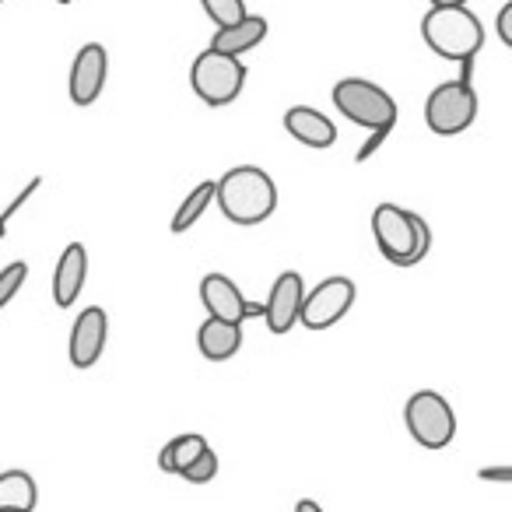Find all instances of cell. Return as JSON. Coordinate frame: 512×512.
<instances>
[{
  "instance_id": "1",
  "label": "cell",
  "mask_w": 512,
  "mask_h": 512,
  "mask_svg": "<svg viewBox=\"0 0 512 512\" xmlns=\"http://www.w3.org/2000/svg\"><path fill=\"white\" fill-rule=\"evenodd\" d=\"M214 204L221 207L232 225L253 228L264 225L274 211H278V183L271 179V172L260 165H235L221 179H214Z\"/></svg>"
},
{
  "instance_id": "2",
  "label": "cell",
  "mask_w": 512,
  "mask_h": 512,
  "mask_svg": "<svg viewBox=\"0 0 512 512\" xmlns=\"http://www.w3.org/2000/svg\"><path fill=\"white\" fill-rule=\"evenodd\" d=\"M372 235H376L379 253L393 267L421 264L428 256V249H432V228H428V221L400 204H379L372 211Z\"/></svg>"
},
{
  "instance_id": "3",
  "label": "cell",
  "mask_w": 512,
  "mask_h": 512,
  "mask_svg": "<svg viewBox=\"0 0 512 512\" xmlns=\"http://www.w3.org/2000/svg\"><path fill=\"white\" fill-rule=\"evenodd\" d=\"M421 39L435 57L463 64L481 53L484 25L470 8H428V15L421 18Z\"/></svg>"
},
{
  "instance_id": "4",
  "label": "cell",
  "mask_w": 512,
  "mask_h": 512,
  "mask_svg": "<svg viewBox=\"0 0 512 512\" xmlns=\"http://www.w3.org/2000/svg\"><path fill=\"white\" fill-rule=\"evenodd\" d=\"M330 99H334L337 113L355 123V127H365V130L397 127V99H393L386 88H379L376 81L344 78L334 85Z\"/></svg>"
},
{
  "instance_id": "5",
  "label": "cell",
  "mask_w": 512,
  "mask_h": 512,
  "mask_svg": "<svg viewBox=\"0 0 512 512\" xmlns=\"http://www.w3.org/2000/svg\"><path fill=\"white\" fill-rule=\"evenodd\" d=\"M246 64L239 57H225V53L211 50L207 46L204 53H197L190 64V88L204 106H228L242 95L246 88Z\"/></svg>"
},
{
  "instance_id": "6",
  "label": "cell",
  "mask_w": 512,
  "mask_h": 512,
  "mask_svg": "<svg viewBox=\"0 0 512 512\" xmlns=\"http://www.w3.org/2000/svg\"><path fill=\"white\" fill-rule=\"evenodd\" d=\"M404 425L411 439L425 449H446L456 439V414L442 393L418 390L404 404Z\"/></svg>"
},
{
  "instance_id": "7",
  "label": "cell",
  "mask_w": 512,
  "mask_h": 512,
  "mask_svg": "<svg viewBox=\"0 0 512 512\" xmlns=\"http://www.w3.org/2000/svg\"><path fill=\"white\" fill-rule=\"evenodd\" d=\"M477 106H481V102H477L474 85H463L460 78L442 81L425 99V123L432 134L456 137L477 120Z\"/></svg>"
},
{
  "instance_id": "8",
  "label": "cell",
  "mask_w": 512,
  "mask_h": 512,
  "mask_svg": "<svg viewBox=\"0 0 512 512\" xmlns=\"http://www.w3.org/2000/svg\"><path fill=\"white\" fill-rule=\"evenodd\" d=\"M355 281L344 278V274H334V278H323L313 292H306V302H302V316L299 323L306 330H330L334 323H341L344 316L355 306Z\"/></svg>"
},
{
  "instance_id": "9",
  "label": "cell",
  "mask_w": 512,
  "mask_h": 512,
  "mask_svg": "<svg viewBox=\"0 0 512 512\" xmlns=\"http://www.w3.org/2000/svg\"><path fill=\"white\" fill-rule=\"evenodd\" d=\"M200 302H204L207 316L214 320H225V323H246L253 316H264V302H249L246 295L239 292L228 274H204L200 281Z\"/></svg>"
},
{
  "instance_id": "10",
  "label": "cell",
  "mask_w": 512,
  "mask_h": 512,
  "mask_svg": "<svg viewBox=\"0 0 512 512\" xmlns=\"http://www.w3.org/2000/svg\"><path fill=\"white\" fill-rule=\"evenodd\" d=\"M109 78V53L102 43H85L78 53H74L71 64V78H67V95H71L74 106L88 109L99 102L102 88H106Z\"/></svg>"
},
{
  "instance_id": "11",
  "label": "cell",
  "mask_w": 512,
  "mask_h": 512,
  "mask_svg": "<svg viewBox=\"0 0 512 512\" xmlns=\"http://www.w3.org/2000/svg\"><path fill=\"white\" fill-rule=\"evenodd\" d=\"M302 302H306V278L299 271L278 274V281L271 285V295L264 302V320L271 327V334H288L299 323Z\"/></svg>"
},
{
  "instance_id": "12",
  "label": "cell",
  "mask_w": 512,
  "mask_h": 512,
  "mask_svg": "<svg viewBox=\"0 0 512 512\" xmlns=\"http://www.w3.org/2000/svg\"><path fill=\"white\" fill-rule=\"evenodd\" d=\"M109 341V316L102 306L81 309V316L71 327V344H67V355H71L74 369H92L102 358Z\"/></svg>"
},
{
  "instance_id": "13",
  "label": "cell",
  "mask_w": 512,
  "mask_h": 512,
  "mask_svg": "<svg viewBox=\"0 0 512 512\" xmlns=\"http://www.w3.org/2000/svg\"><path fill=\"white\" fill-rule=\"evenodd\" d=\"M88 281V249L85 242H67V249L60 253L57 271H53V302L60 309H71L81 299Z\"/></svg>"
},
{
  "instance_id": "14",
  "label": "cell",
  "mask_w": 512,
  "mask_h": 512,
  "mask_svg": "<svg viewBox=\"0 0 512 512\" xmlns=\"http://www.w3.org/2000/svg\"><path fill=\"white\" fill-rule=\"evenodd\" d=\"M285 130L295 137L299 144H306V148H334L337 141V127L330 116H323L320 109L313 106H292L285 113Z\"/></svg>"
},
{
  "instance_id": "15",
  "label": "cell",
  "mask_w": 512,
  "mask_h": 512,
  "mask_svg": "<svg viewBox=\"0 0 512 512\" xmlns=\"http://www.w3.org/2000/svg\"><path fill=\"white\" fill-rule=\"evenodd\" d=\"M197 348L207 362H228V358H235L242 348V323H225V320L207 316L197 330Z\"/></svg>"
},
{
  "instance_id": "16",
  "label": "cell",
  "mask_w": 512,
  "mask_h": 512,
  "mask_svg": "<svg viewBox=\"0 0 512 512\" xmlns=\"http://www.w3.org/2000/svg\"><path fill=\"white\" fill-rule=\"evenodd\" d=\"M267 39V18L264 15H246L239 25H228V29H218L211 39V50L225 53V57H239Z\"/></svg>"
},
{
  "instance_id": "17",
  "label": "cell",
  "mask_w": 512,
  "mask_h": 512,
  "mask_svg": "<svg viewBox=\"0 0 512 512\" xmlns=\"http://www.w3.org/2000/svg\"><path fill=\"white\" fill-rule=\"evenodd\" d=\"M207 439L197 432H186V435H176V439H169L162 446V453H158V467L165 470V474H186V467H193V463L200 460V456L207 453Z\"/></svg>"
},
{
  "instance_id": "18",
  "label": "cell",
  "mask_w": 512,
  "mask_h": 512,
  "mask_svg": "<svg viewBox=\"0 0 512 512\" xmlns=\"http://www.w3.org/2000/svg\"><path fill=\"white\" fill-rule=\"evenodd\" d=\"M39 488L29 470H4L0 474V509H25L36 512Z\"/></svg>"
},
{
  "instance_id": "19",
  "label": "cell",
  "mask_w": 512,
  "mask_h": 512,
  "mask_svg": "<svg viewBox=\"0 0 512 512\" xmlns=\"http://www.w3.org/2000/svg\"><path fill=\"white\" fill-rule=\"evenodd\" d=\"M214 190H218V183H214V179H204V183H197L190 193H186L183 204L176 207V214H172V221H169L172 235L190 232V228L204 218V211L214 204Z\"/></svg>"
},
{
  "instance_id": "20",
  "label": "cell",
  "mask_w": 512,
  "mask_h": 512,
  "mask_svg": "<svg viewBox=\"0 0 512 512\" xmlns=\"http://www.w3.org/2000/svg\"><path fill=\"white\" fill-rule=\"evenodd\" d=\"M200 8L204 15L211 18L218 29H228V25H239L242 18L249 15L246 11V0H200Z\"/></svg>"
},
{
  "instance_id": "21",
  "label": "cell",
  "mask_w": 512,
  "mask_h": 512,
  "mask_svg": "<svg viewBox=\"0 0 512 512\" xmlns=\"http://www.w3.org/2000/svg\"><path fill=\"white\" fill-rule=\"evenodd\" d=\"M25 278H29V264H25V260H15V264H8L0 271V309L22 292Z\"/></svg>"
},
{
  "instance_id": "22",
  "label": "cell",
  "mask_w": 512,
  "mask_h": 512,
  "mask_svg": "<svg viewBox=\"0 0 512 512\" xmlns=\"http://www.w3.org/2000/svg\"><path fill=\"white\" fill-rule=\"evenodd\" d=\"M214 474H218V453L214 449H207L204 456H200L193 467H186V474H183V481H190V484H207V481H214Z\"/></svg>"
},
{
  "instance_id": "23",
  "label": "cell",
  "mask_w": 512,
  "mask_h": 512,
  "mask_svg": "<svg viewBox=\"0 0 512 512\" xmlns=\"http://www.w3.org/2000/svg\"><path fill=\"white\" fill-rule=\"evenodd\" d=\"M393 134V127H383V130H369V137H365V144L355 151V162H369L372 155H376L379 148L386 144V137Z\"/></svg>"
},
{
  "instance_id": "24",
  "label": "cell",
  "mask_w": 512,
  "mask_h": 512,
  "mask_svg": "<svg viewBox=\"0 0 512 512\" xmlns=\"http://www.w3.org/2000/svg\"><path fill=\"white\" fill-rule=\"evenodd\" d=\"M477 477L488 484H512V463H498V467H481Z\"/></svg>"
},
{
  "instance_id": "25",
  "label": "cell",
  "mask_w": 512,
  "mask_h": 512,
  "mask_svg": "<svg viewBox=\"0 0 512 512\" xmlns=\"http://www.w3.org/2000/svg\"><path fill=\"white\" fill-rule=\"evenodd\" d=\"M495 32H498V39H502V43L512 50V0H509V4H505L502 11H498V18H495Z\"/></svg>"
},
{
  "instance_id": "26",
  "label": "cell",
  "mask_w": 512,
  "mask_h": 512,
  "mask_svg": "<svg viewBox=\"0 0 512 512\" xmlns=\"http://www.w3.org/2000/svg\"><path fill=\"white\" fill-rule=\"evenodd\" d=\"M39 186H43V176L29 179V186H25V190H22V193H18V197H15V200H11V204H8V211H4V218H11V214H15V211H18V207H22V204H25V200H29V197H32V193H36V190H39Z\"/></svg>"
},
{
  "instance_id": "27",
  "label": "cell",
  "mask_w": 512,
  "mask_h": 512,
  "mask_svg": "<svg viewBox=\"0 0 512 512\" xmlns=\"http://www.w3.org/2000/svg\"><path fill=\"white\" fill-rule=\"evenodd\" d=\"M295 512H323V505L313 498H302V502H295Z\"/></svg>"
},
{
  "instance_id": "28",
  "label": "cell",
  "mask_w": 512,
  "mask_h": 512,
  "mask_svg": "<svg viewBox=\"0 0 512 512\" xmlns=\"http://www.w3.org/2000/svg\"><path fill=\"white\" fill-rule=\"evenodd\" d=\"M432 8H467V0H428Z\"/></svg>"
},
{
  "instance_id": "29",
  "label": "cell",
  "mask_w": 512,
  "mask_h": 512,
  "mask_svg": "<svg viewBox=\"0 0 512 512\" xmlns=\"http://www.w3.org/2000/svg\"><path fill=\"white\" fill-rule=\"evenodd\" d=\"M4 235H8V218L0 214V239H4Z\"/></svg>"
},
{
  "instance_id": "30",
  "label": "cell",
  "mask_w": 512,
  "mask_h": 512,
  "mask_svg": "<svg viewBox=\"0 0 512 512\" xmlns=\"http://www.w3.org/2000/svg\"><path fill=\"white\" fill-rule=\"evenodd\" d=\"M57 4H64V8H67V4H74V0H57Z\"/></svg>"
},
{
  "instance_id": "31",
  "label": "cell",
  "mask_w": 512,
  "mask_h": 512,
  "mask_svg": "<svg viewBox=\"0 0 512 512\" xmlns=\"http://www.w3.org/2000/svg\"><path fill=\"white\" fill-rule=\"evenodd\" d=\"M0 512H25V509H0Z\"/></svg>"
},
{
  "instance_id": "32",
  "label": "cell",
  "mask_w": 512,
  "mask_h": 512,
  "mask_svg": "<svg viewBox=\"0 0 512 512\" xmlns=\"http://www.w3.org/2000/svg\"><path fill=\"white\" fill-rule=\"evenodd\" d=\"M0 4H4V0H0Z\"/></svg>"
}]
</instances>
